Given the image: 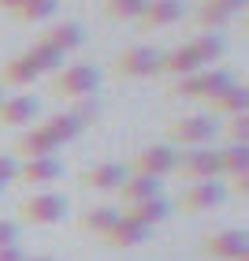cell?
<instances>
[{
	"instance_id": "29",
	"label": "cell",
	"mask_w": 249,
	"mask_h": 261,
	"mask_svg": "<svg viewBox=\"0 0 249 261\" xmlns=\"http://www.w3.org/2000/svg\"><path fill=\"white\" fill-rule=\"evenodd\" d=\"M223 130H227L231 146H249V116H231Z\"/></svg>"
},
{
	"instance_id": "36",
	"label": "cell",
	"mask_w": 249,
	"mask_h": 261,
	"mask_svg": "<svg viewBox=\"0 0 249 261\" xmlns=\"http://www.w3.org/2000/svg\"><path fill=\"white\" fill-rule=\"evenodd\" d=\"M26 261H56V257H49V254H41V257H26Z\"/></svg>"
},
{
	"instance_id": "14",
	"label": "cell",
	"mask_w": 249,
	"mask_h": 261,
	"mask_svg": "<svg viewBox=\"0 0 249 261\" xmlns=\"http://www.w3.org/2000/svg\"><path fill=\"white\" fill-rule=\"evenodd\" d=\"M123 217L127 220H134V224H141V228H157V224H164L171 217V205L164 201V194L160 198H149V201H138V205H127L123 209Z\"/></svg>"
},
{
	"instance_id": "33",
	"label": "cell",
	"mask_w": 249,
	"mask_h": 261,
	"mask_svg": "<svg viewBox=\"0 0 249 261\" xmlns=\"http://www.w3.org/2000/svg\"><path fill=\"white\" fill-rule=\"evenodd\" d=\"M205 4H212V8H223V11H231V15H238V11L245 8V0H205Z\"/></svg>"
},
{
	"instance_id": "4",
	"label": "cell",
	"mask_w": 249,
	"mask_h": 261,
	"mask_svg": "<svg viewBox=\"0 0 249 261\" xmlns=\"http://www.w3.org/2000/svg\"><path fill=\"white\" fill-rule=\"evenodd\" d=\"M160 56L152 45H130V49L119 53V60H115V71L127 79H152L160 75Z\"/></svg>"
},
{
	"instance_id": "22",
	"label": "cell",
	"mask_w": 249,
	"mask_h": 261,
	"mask_svg": "<svg viewBox=\"0 0 249 261\" xmlns=\"http://www.w3.org/2000/svg\"><path fill=\"white\" fill-rule=\"evenodd\" d=\"M220 175H227V179H249V146L220 149Z\"/></svg>"
},
{
	"instance_id": "30",
	"label": "cell",
	"mask_w": 249,
	"mask_h": 261,
	"mask_svg": "<svg viewBox=\"0 0 249 261\" xmlns=\"http://www.w3.org/2000/svg\"><path fill=\"white\" fill-rule=\"evenodd\" d=\"M97 112H101L97 97H82V101H75V109H71V116H75V120H78L82 127H86V123H89V120H93Z\"/></svg>"
},
{
	"instance_id": "20",
	"label": "cell",
	"mask_w": 249,
	"mask_h": 261,
	"mask_svg": "<svg viewBox=\"0 0 249 261\" xmlns=\"http://www.w3.org/2000/svg\"><path fill=\"white\" fill-rule=\"evenodd\" d=\"M208 105H212V112H216V116H223V120H231V116H249V90L234 82L231 90H223L220 97L208 101Z\"/></svg>"
},
{
	"instance_id": "5",
	"label": "cell",
	"mask_w": 249,
	"mask_h": 261,
	"mask_svg": "<svg viewBox=\"0 0 249 261\" xmlns=\"http://www.w3.org/2000/svg\"><path fill=\"white\" fill-rule=\"evenodd\" d=\"M67 213V198L56 194V191H45V194H34L19 205V217L30 220V224H60Z\"/></svg>"
},
{
	"instance_id": "28",
	"label": "cell",
	"mask_w": 249,
	"mask_h": 261,
	"mask_svg": "<svg viewBox=\"0 0 249 261\" xmlns=\"http://www.w3.org/2000/svg\"><path fill=\"white\" fill-rule=\"evenodd\" d=\"M56 8H60V0H22L15 8V15L22 22H45V19L56 15Z\"/></svg>"
},
{
	"instance_id": "26",
	"label": "cell",
	"mask_w": 249,
	"mask_h": 261,
	"mask_svg": "<svg viewBox=\"0 0 249 261\" xmlns=\"http://www.w3.org/2000/svg\"><path fill=\"white\" fill-rule=\"evenodd\" d=\"M190 49L197 53V60H201V67H205V64H212V60H220V56L227 53V41H223L220 34H197V38L190 41Z\"/></svg>"
},
{
	"instance_id": "16",
	"label": "cell",
	"mask_w": 249,
	"mask_h": 261,
	"mask_svg": "<svg viewBox=\"0 0 249 261\" xmlns=\"http://www.w3.org/2000/svg\"><path fill=\"white\" fill-rule=\"evenodd\" d=\"M160 71H168V75H175V79H190V75H197V71H205V67H201L197 53L190 49V45H179V49L160 56Z\"/></svg>"
},
{
	"instance_id": "17",
	"label": "cell",
	"mask_w": 249,
	"mask_h": 261,
	"mask_svg": "<svg viewBox=\"0 0 249 261\" xmlns=\"http://www.w3.org/2000/svg\"><path fill=\"white\" fill-rule=\"evenodd\" d=\"M182 19V0H149V8L141 11V27H175Z\"/></svg>"
},
{
	"instance_id": "37",
	"label": "cell",
	"mask_w": 249,
	"mask_h": 261,
	"mask_svg": "<svg viewBox=\"0 0 249 261\" xmlns=\"http://www.w3.org/2000/svg\"><path fill=\"white\" fill-rule=\"evenodd\" d=\"M0 101H4V90H0Z\"/></svg>"
},
{
	"instance_id": "8",
	"label": "cell",
	"mask_w": 249,
	"mask_h": 261,
	"mask_svg": "<svg viewBox=\"0 0 249 261\" xmlns=\"http://www.w3.org/2000/svg\"><path fill=\"white\" fill-rule=\"evenodd\" d=\"M205 254L216 257V261H238L249 254V235L238 228H223V231H212L205 239Z\"/></svg>"
},
{
	"instance_id": "27",
	"label": "cell",
	"mask_w": 249,
	"mask_h": 261,
	"mask_svg": "<svg viewBox=\"0 0 249 261\" xmlns=\"http://www.w3.org/2000/svg\"><path fill=\"white\" fill-rule=\"evenodd\" d=\"M145 8H149V0H104V15L115 22H138Z\"/></svg>"
},
{
	"instance_id": "21",
	"label": "cell",
	"mask_w": 249,
	"mask_h": 261,
	"mask_svg": "<svg viewBox=\"0 0 249 261\" xmlns=\"http://www.w3.org/2000/svg\"><path fill=\"white\" fill-rule=\"evenodd\" d=\"M115 220H119V209H115V205H97V209H86V213L78 217V228L89 231L93 239H104V235L112 231Z\"/></svg>"
},
{
	"instance_id": "35",
	"label": "cell",
	"mask_w": 249,
	"mask_h": 261,
	"mask_svg": "<svg viewBox=\"0 0 249 261\" xmlns=\"http://www.w3.org/2000/svg\"><path fill=\"white\" fill-rule=\"evenodd\" d=\"M19 4H22V0H0V8H4V11H15Z\"/></svg>"
},
{
	"instance_id": "12",
	"label": "cell",
	"mask_w": 249,
	"mask_h": 261,
	"mask_svg": "<svg viewBox=\"0 0 249 261\" xmlns=\"http://www.w3.org/2000/svg\"><path fill=\"white\" fill-rule=\"evenodd\" d=\"M64 175L60 157H38V161H22L19 164V183H34V187H49Z\"/></svg>"
},
{
	"instance_id": "25",
	"label": "cell",
	"mask_w": 249,
	"mask_h": 261,
	"mask_svg": "<svg viewBox=\"0 0 249 261\" xmlns=\"http://www.w3.org/2000/svg\"><path fill=\"white\" fill-rule=\"evenodd\" d=\"M41 127L49 130V138L56 142V146H64V142H71V138H78V135H82V123H78L71 112H60V116H52V120H45Z\"/></svg>"
},
{
	"instance_id": "1",
	"label": "cell",
	"mask_w": 249,
	"mask_h": 261,
	"mask_svg": "<svg viewBox=\"0 0 249 261\" xmlns=\"http://www.w3.org/2000/svg\"><path fill=\"white\" fill-rule=\"evenodd\" d=\"M97 86H101V71L89 67V64H71V67H64V71L52 75V93L56 97H67V101L93 97Z\"/></svg>"
},
{
	"instance_id": "18",
	"label": "cell",
	"mask_w": 249,
	"mask_h": 261,
	"mask_svg": "<svg viewBox=\"0 0 249 261\" xmlns=\"http://www.w3.org/2000/svg\"><path fill=\"white\" fill-rule=\"evenodd\" d=\"M145 239H149V228H141V224L127 220L123 213H119V220L112 224V231L104 235V243H108V246H119V250H130V246H141Z\"/></svg>"
},
{
	"instance_id": "2",
	"label": "cell",
	"mask_w": 249,
	"mask_h": 261,
	"mask_svg": "<svg viewBox=\"0 0 249 261\" xmlns=\"http://www.w3.org/2000/svg\"><path fill=\"white\" fill-rule=\"evenodd\" d=\"M234 86V79L227 75V71H220V67H212V71H197V75H190V79H179L175 82V97H190V101H216L223 90H231Z\"/></svg>"
},
{
	"instance_id": "11",
	"label": "cell",
	"mask_w": 249,
	"mask_h": 261,
	"mask_svg": "<svg viewBox=\"0 0 249 261\" xmlns=\"http://www.w3.org/2000/svg\"><path fill=\"white\" fill-rule=\"evenodd\" d=\"M130 175L127 164L119 161H101V164H93V168L82 175V183L89 187V191H119V183Z\"/></svg>"
},
{
	"instance_id": "32",
	"label": "cell",
	"mask_w": 249,
	"mask_h": 261,
	"mask_svg": "<svg viewBox=\"0 0 249 261\" xmlns=\"http://www.w3.org/2000/svg\"><path fill=\"white\" fill-rule=\"evenodd\" d=\"M19 239V224L15 220H0V246H15Z\"/></svg>"
},
{
	"instance_id": "23",
	"label": "cell",
	"mask_w": 249,
	"mask_h": 261,
	"mask_svg": "<svg viewBox=\"0 0 249 261\" xmlns=\"http://www.w3.org/2000/svg\"><path fill=\"white\" fill-rule=\"evenodd\" d=\"M22 56L34 64V71H38V75H56V71H60V64H64V56L56 53L52 45H45V41H34Z\"/></svg>"
},
{
	"instance_id": "13",
	"label": "cell",
	"mask_w": 249,
	"mask_h": 261,
	"mask_svg": "<svg viewBox=\"0 0 249 261\" xmlns=\"http://www.w3.org/2000/svg\"><path fill=\"white\" fill-rule=\"evenodd\" d=\"M160 191H164V179H152V175H138V172H130L127 179L119 183V198H123V205H138V201L160 198Z\"/></svg>"
},
{
	"instance_id": "34",
	"label": "cell",
	"mask_w": 249,
	"mask_h": 261,
	"mask_svg": "<svg viewBox=\"0 0 249 261\" xmlns=\"http://www.w3.org/2000/svg\"><path fill=\"white\" fill-rule=\"evenodd\" d=\"M0 261H26V254L19 250V243L15 246H0Z\"/></svg>"
},
{
	"instance_id": "19",
	"label": "cell",
	"mask_w": 249,
	"mask_h": 261,
	"mask_svg": "<svg viewBox=\"0 0 249 261\" xmlns=\"http://www.w3.org/2000/svg\"><path fill=\"white\" fill-rule=\"evenodd\" d=\"M41 41H45V45H52V49L64 56V53H75L78 45L86 41V34H82L78 22H71V19H67V22H56L52 30H45V38H41Z\"/></svg>"
},
{
	"instance_id": "24",
	"label": "cell",
	"mask_w": 249,
	"mask_h": 261,
	"mask_svg": "<svg viewBox=\"0 0 249 261\" xmlns=\"http://www.w3.org/2000/svg\"><path fill=\"white\" fill-rule=\"evenodd\" d=\"M0 79H4V86H34V79H38V71L26 56H15V60H8L0 67Z\"/></svg>"
},
{
	"instance_id": "10",
	"label": "cell",
	"mask_w": 249,
	"mask_h": 261,
	"mask_svg": "<svg viewBox=\"0 0 249 261\" xmlns=\"http://www.w3.org/2000/svg\"><path fill=\"white\" fill-rule=\"evenodd\" d=\"M15 157H22V161H38V157H56V142L49 138V130L45 127H30V130H22V135L15 138Z\"/></svg>"
},
{
	"instance_id": "9",
	"label": "cell",
	"mask_w": 249,
	"mask_h": 261,
	"mask_svg": "<svg viewBox=\"0 0 249 261\" xmlns=\"http://www.w3.org/2000/svg\"><path fill=\"white\" fill-rule=\"evenodd\" d=\"M223 201H227V187L220 179L216 183H190L182 194V213H208V209H220Z\"/></svg>"
},
{
	"instance_id": "31",
	"label": "cell",
	"mask_w": 249,
	"mask_h": 261,
	"mask_svg": "<svg viewBox=\"0 0 249 261\" xmlns=\"http://www.w3.org/2000/svg\"><path fill=\"white\" fill-rule=\"evenodd\" d=\"M8 183H19V161L11 157V153H0V191H4Z\"/></svg>"
},
{
	"instance_id": "38",
	"label": "cell",
	"mask_w": 249,
	"mask_h": 261,
	"mask_svg": "<svg viewBox=\"0 0 249 261\" xmlns=\"http://www.w3.org/2000/svg\"><path fill=\"white\" fill-rule=\"evenodd\" d=\"M0 198H4V191H0Z\"/></svg>"
},
{
	"instance_id": "7",
	"label": "cell",
	"mask_w": 249,
	"mask_h": 261,
	"mask_svg": "<svg viewBox=\"0 0 249 261\" xmlns=\"http://www.w3.org/2000/svg\"><path fill=\"white\" fill-rule=\"evenodd\" d=\"M175 164H179L175 146H168V142H152V146H145L134 157V172L138 175H152V179H164V175L175 172Z\"/></svg>"
},
{
	"instance_id": "3",
	"label": "cell",
	"mask_w": 249,
	"mask_h": 261,
	"mask_svg": "<svg viewBox=\"0 0 249 261\" xmlns=\"http://www.w3.org/2000/svg\"><path fill=\"white\" fill-rule=\"evenodd\" d=\"M216 135H220V123L205 112L201 116H182V120L168 123V138L179 142V146H208Z\"/></svg>"
},
{
	"instance_id": "6",
	"label": "cell",
	"mask_w": 249,
	"mask_h": 261,
	"mask_svg": "<svg viewBox=\"0 0 249 261\" xmlns=\"http://www.w3.org/2000/svg\"><path fill=\"white\" fill-rule=\"evenodd\" d=\"M175 172L194 183H216L220 179V149H190L186 157H179Z\"/></svg>"
},
{
	"instance_id": "15",
	"label": "cell",
	"mask_w": 249,
	"mask_h": 261,
	"mask_svg": "<svg viewBox=\"0 0 249 261\" xmlns=\"http://www.w3.org/2000/svg\"><path fill=\"white\" fill-rule=\"evenodd\" d=\"M34 116H38V101L26 97V93L0 101V127H22V123H34Z\"/></svg>"
}]
</instances>
